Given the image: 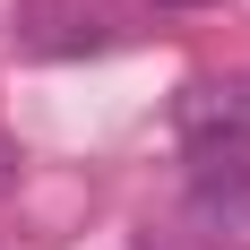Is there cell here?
I'll return each mask as SVG.
<instances>
[{"instance_id":"obj_1","label":"cell","mask_w":250,"mask_h":250,"mask_svg":"<svg viewBox=\"0 0 250 250\" xmlns=\"http://www.w3.org/2000/svg\"><path fill=\"white\" fill-rule=\"evenodd\" d=\"M190 190L207 207L250 199V129H190Z\"/></svg>"}]
</instances>
